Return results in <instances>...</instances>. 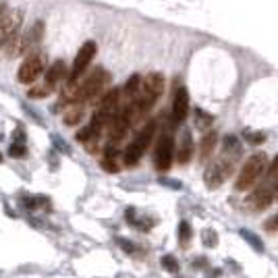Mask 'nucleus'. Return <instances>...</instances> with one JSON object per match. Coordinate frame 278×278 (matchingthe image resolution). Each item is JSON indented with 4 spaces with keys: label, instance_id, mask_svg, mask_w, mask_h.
<instances>
[{
    "label": "nucleus",
    "instance_id": "obj_1",
    "mask_svg": "<svg viewBox=\"0 0 278 278\" xmlns=\"http://www.w3.org/2000/svg\"><path fill=\"white\" fill-rule=\"evenodd\" d=\"M156 127H158V123H156V120H150V123H145L141 129H139V133L133 137V141L123 150L125 166H137L139 164V160L143 158L145 150L150 147V141L156 135Z\"/></svg>",
    "mask_w": 278,
    "mask_h": 278
},
{
    "label": "nucleus",
    "instance_id": "obj_2",
    "mask_svg": "<svg viewBox=\"0 0 278 278\" xmlns=\"http://www.w3.org/2000/svg\"><path fill=\"white\" fill-rule=\"evenodd\" d=\"M268 164L270 162H268V156L264 152L253 154L251 158L243 164V168H241V172H239L237 183H235L237 191H247V189L255 187V183L262 179V174L268 170Z\"/></svg>",
    "mask_w": 278,
    "mask_h": 278
},
{
    "label": "nucleus",
    "instance_id": "obj_3",
    "mask_svg": "<svg viewBox=\"0 0 278 278\" xmlns=\"http://www.w3.org/2000/svg\"><path fill=\"white\" fill-rule=\"evenodd\" d=\"M110 83V75L104 71V69H96L94 73H89L87 79H83L79 83V89H77V98L75 102H94V100H100L102 96L106 94V85Z\"/></svg>",
    "mask_w": 278,
    "mask_h": 278
},
{
    "label": "nucleus",
    "instance_id": "obj_4",
    "mask_svg": "<svg viewBox=\"0 0 278 278\" xmlns=\"http://www.w3.org/2000/svg\"><path fill=\"white\" fill-rule=\"evenodd\" d=\"M239 154H241V147L239 150H222V156L206 170V183L210 189L220 187L222 181L233 172V164L239 158Z\"/></svg>",
    "mask_w": 278,
    "mask_h": 278
},
{
    "label": "nucleus",
    "instance_id": "obj_5",
    "mask_svg": "<svg viewBox=\"0 0 278 278\" xmlns=\"http://www.w3.org/2000/svg\"><path fill=\"white\" fill-rule=\"evenodd\" d=\"M46 62H48V58H46V52L44 50H33L29 56L25 58V62L19 67L17 77H19V81L25 83V85H31V83L38 81L40 75L46 71Z\"/></svg>",
    "mask_w": 278,
    "mask_h": 278
},
{
    "label": "nucleus",
    "instance_id": "obj_6",
    "mask_svg": "<svg viewBox=\"0 0 278 278\" xmlns=\"http://www.w3.org/2000/svg\"><path fill=\"white\" fill-rule=\"evenodd\" d=\"M174 137L170 129H164L158 137V143H156V152H154V166L158 168L160 172L168 170L172 166V158H174Z\"/></svg>",
    "mask_w": 278,
    "mask_h": 278
},
{
    "label": "nucleus",
    "instance_id": "obj_7",
    "mask_svg": "<svg viewBox=\"0 0 278 278\" xmlns=\"http://www.w3.org/2000/svg\"><path fill=\"white\" fill-rule=\"evenodd\" d=\"M96 50H98V46H96V42H94V40H89V42H85V44L81 46L79 52H77V56H75V60H73V67H71V71H69L67 81L81 83L83 73L87 71L89 62L94 60V56H96Z\"/></svg>",
    "mask_w": 278,
    "mask_h": 278
},
{
    "label": "nucleus",
    "instance_id": "obj_8",
    "mask_svg": "<svg viewBox=\"0 0 278 278\" xmlns=\"http://www.w3.org/2000/svg\"><path fill=\"white\" fill-rule=\"evenodd\" d=\"M21 23H23L21 11H17V8L6 11L2 23H0V48H6V46L21 33Z\"/></svg>",
    "mask_w": 278,
    "mask_h": 278
},
{
    "label": "nucleus",
    "instance_id": "obj_9",
    "mask_svg": "<svg viewBox=\"0 0 278 278\" xmlns=\"http://www.w3.org/2000/svg\"><path fill=\"white\" fill-rule=\"evenodd\" d=\"M44 21H35L25 33H21L19 54H31L33 50H40V42L44 40Z\"/></svg>",
    "mask_w": 278,
    "mask_h": 278
},
{
    "label": "nucleus",
    "instance_id": "obj_10",
    "mask_svg": "<svg viewBox=\"0 0 278 278\" xmlns=\"http://www.w3.org/2000/svg\"><path fill=\"white\" fill-rule=\"evenodd\" d=\"M108 129V143H114V145H120V141L129 135V129H131V120L127 118V114L123 110H118L116 116L110 120V125L106 127Z\"/></svg>",
    "mask_w": 278,
    "mask_h": 278
},
{
    "label": "nucleus",
    "instance_id": "obj_11",
    "mask_svg": "<svg viewBox=\"0 0 278 278\" xmlns=\"http://www.w3.org/2000/svg\"><path fill=\"white\" fill-rule=\"evenodd\" d=\"M189 114V91L179 85L172 96V123H183Z\"/></svg>",
    "mask_w": 278,
    "mask_h": 278
},
{
    "label": "nucleus",
    "instance_id": "obj_12",
    "mask_svg": "<svg viewBox=\"0 0 278 278\" xmlns=\"http://www.w3.org/2000/svg\"><path fill=\"white\" fill-rule=\"evenodd\" d=\"M164 85H166V81H164L162 73L152 71V73H147L145 79L141 81V94L152 96V98L158 100V98L164 94Z\"/></svg>",
    "mask_w": 278,
    "mask_h": 278
},
{
    "label": "nucleus",
    "instance_id": "obj_13",
    "mask_svg": "<svg viewBox=\"0 0 278 278\" xmlns=\"http://www.w3.org/2000/svg\"><path fill=\"white\" fill-rule=\"evenodd\" d=\"M67 77H69V69H67V64H64V60H54L50 67H48V71H46L44 83L54 91L58 83H62Z\"/></svg>",
    "mask_w": 278,
    "mask_h": 278
},
{
    "label": "nucleus",
    "instance_id": "obj_14",
    "mask_svg": "<svg viewBox=\"0 0 278 278\" xmlns=\"http://www.w3.org/2000/svg\"><path fill=\"white\" fill-rule=\"evenodd\" d=\"M193 135L191 131H185L181 133V139H179V145H177V162L179 164H189L191 158H193Z\"/></svg>",
    "mask_w": 278,
    "mask_h": 278
},
{
    "label": "nucleus",
    "instance_id": "obj_15",
    "mask_svg": "<svg viewBox=\"0 0 278 278\" xmlns=\"http://www.w3.org/2000/svg\"><path fill=\"white\" fill-rule=\"evenodd\" d=\"M83 116H85V104L83 102H73V104H67V110H64V114H62V123L64 125H79Z\"/></svg>",
    "mask_w": 278,
    "mask_h": 278
},
{
    "label": "nucleus",
    "instance_id": "obj_16",
    "mask_svg": "<svg viewBox=\"0 0 278 278\" xmlns=\"http://www.w3.org/2000/svg\"><path fill=\"white\" fill-rule=\"evenodd\" d=\"M216 143H218V133L214 129H208L206 135L201 137V145H199V160H208L212 154L216 150Z\"/></svg>",
    "mask_w": 278,
    "mask_h": 278
},
{
    "label": "nucleus",
    "instance_id": "obj_17",
    "mask_svg": "<svg viewBox=\"0 0 278 278\" xmlns=\"http://www.w3.org/2000/svg\"><path fill=\"white\" fill-rule=\"evenodd\" d=\"M123 96L125 102H133L141 96V77L139 75H131L125 83V89H123Z\"/></svg>",
    "mask_w": 278,
    "mask_h": 278
},
{
    "label": "nucleus",
    "instance_id": "obj_18",
    "mask_svg": "<svg viewBox=\"0 0 278 278\" xmlns=\"http://www.w3.org/2000/svg\"><path fill=\"white\" fill-rule=\"evenodd\" d=\"M195 123H197V127L199 129H210L212 127V123H214V116H212L210 112H206V110H195Z\"/></svg>",
    "mask_w": 278,
    "mask_h": 278
},
{
    "label": "nucleus",
    "instance_id": "obj_19",
    "mask_svg": "<svg viewBox=\"0 0 278 278\" xmlns=\"http://www.w3.org/2000/svg\"><path fill=\"white\" fill-rule=\"evenodd\" d=\"M52 94V89L46 83H33V87H29V98H46Z\"/></svg>",
    "mask_w": 278,
    "mask_h": 278
},
{
    "label": "nucleus",
    "instance_id": "obj_20",
    "mask_svg": "<svg viewBox=\"0 0 278 278\" xmlns=\"http://www.w3.org/2000/svg\"><path fill=\"white\" fill-rule=\"evenodd\" d=\"M179 241H181V245H189V241H191V226L185 220L179 224Z\"/></svg>",
    "mask_w": 278,
    "mask_h": 278
},
{
    "label": "nucleus",
    "instance_id": "obj_21",
    "mask_svg": "<svg viewBox=\"0 0 278 278\" xmlns=\"http://www.w3.org/2000/svg\"><path fill=\"white\" fill-rule=\"evenodd\" d=\"M162 266H164L170 274H177V272H179V262H177V259H174L172 255H164V257H162Z\"/></svg>",
    "mask_w": 278,
    "mask_h": 278
},
{
    "label": "nucleus",
    "instance_id": "obj_22",
    "mask_svg": "<svg viewBox=\"0 0 278 278\" xmlns=\"http://www.w3.org/2000/svg\"><path fill=\"white\" fill-rule=\"evenodd\" d=\"M241 235H243V239L245 241H249L253 247H255V251H264V245H262V241H259L255 235H251L249 230H241Z\"/></svg>",
    "mask_w": 278,
    "mask_h": 278
},
{
    "label": "nucleus",
    "instance_id": "obj_23",
    "mask_svg": "<svg viewBox=\"0 0 278 278\" xmlns=\"http://www.w3.org/2000/svg\"><path fill=\"white\" fill-rule=\"evenodd\" d=\"M243 135H245V139H247L249 143H255V145H257V143H262L264 139H266L264 133H257V131H245Z\"/></svg>",
    "mask_w": 278,
    "mask_h": 278
},
{
    "label": "nucleus",
    "instance_id": "obj_24",
    "mask_svg": "<svg viewBox=\"0 0 278 278\" xmlns=\"http://www.w3.org/2000/svg\"><path fill=\"white\" fill-rule=\"evenodd\" d=\"M102 166H104V170H108V172H118L116 158H102Z\"/></svg>",
    "mask_w": 278,
    "mask_h": 278
},
{
    "label": "nucleus",
    "instance_id": "obj_25",
    "mask_svg": "<svg viewBox=\"0 0 278 278\" xmlns=\"http://www.w3.org/2000/svg\"><path fill=\"white\" fill-rule=\"evenodd\" d=\"M13 156V158H21V156H25V145L23 143H15L11 145V152H8Z\"/></svg>",
    "mask_w": 278,
    "mask_h": 278
},
{
    "label": "nucleus",
    "instance_id": "obj_26",
    "mask_svg": "<svg viewBox=\"0 0 278 278\" xmlns=\"http://www.w3.org/2000/svg\"><path fill=\"white\" fill-rule=\"evenodd\" d=\"M266 177H278V154H276V158L272 160V164H268V170H266Z\"/></svg>",
    "mask_w": 278,
    "mask_h": 278
},
{
    "label": "nucleus",
    "instance_id": "obj_27",
    "mask_svg": "<svg viewBox=\"0 0 278 278\" xmlns=\"http://www.w3.org/2000/svg\"><path fill=\"white\" fill-rule=\"evenodd\" d=\"M264 226H266V230H278V214H276V216H272L270 220L266 222Z\"/></svg>",
    "mask_w": 278,
    "mask_h": 278
},
{
    "label": "nucleus",
    "instance_id": "obj_28",
    "mask_svg": "<svg viewBox=\"0 0 278 278\" xmlns=\"http://www.w3.org/2000/svg\"><path fill=\"white\" fill-rule=\"evenodd\" d=\"M118 245H120V247H123V249H125V251H129V253H131V251H133V249H135V247H133L131 243H129V241H125V239H118Z\"/></svg>",
    "mask_w": 278,
    "mask_h": 278
},
{
    "label": "nucleus",
    "instance_id": "obj_29",
    "mask_svg": "<svg viewBox=\"0 0 278 278\" xmlns=\"http://www.w3.org/2000/svg\"><path fill=\"white\" fill-rule=\"evenodd\" d=\"M6 11H8V8H6V2H4V0H0V23H2Z\"/></svg>",
    "mask_w": 278,
    "mask_h": 278
},
{
    "label": "nucleus",
    "instance_id": "obj_30",
    "mask_svg": "<svg viewBox=\"0 0 278 278\" xmlns=\"http://www.w3.org/2000/svg\"><path fill=\"white\" fill-rule=\"evenodd\" d=\"M216 241H214V237H212V230H206V245H214Z\"/></svg>",
    "mask_w": 278,
    "mask_h": 278
},
{
    "label": "nucleus",
    "instance_id": "obj_31",
    "mask_svg": "<svg viewBox=\"0 0 278 278\" xmlns=\"http://www.w3.org/2000/svg\"><path fill=\"white\" fill-rule=\"evenodd\" d=\"M0 160H2V156H0Z\"/></svg>",
    "mask_w": 278,
    "mask_h": 278
},
{
    "label": "nucleus",
    "instance_id": "obj_32",
    "mask_svg": "<svg viewBox=\"0 0 278 278\" xmlns=\"http://www.w3.org/2000/svg\"><path fill=\"white\" fill-rule=\"evenodd\" d=\"M276 199H278V195H276Z\"/></svg>",
    "mask_w": 278,
    "mask_h": 278
}]
</instances>
